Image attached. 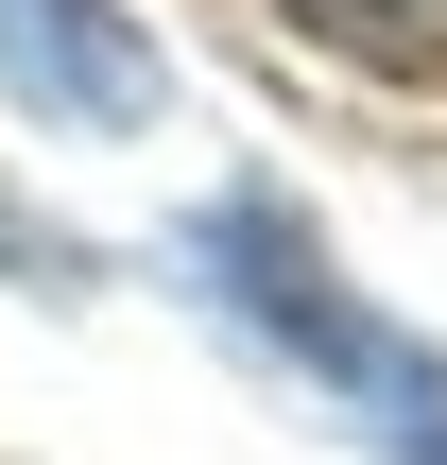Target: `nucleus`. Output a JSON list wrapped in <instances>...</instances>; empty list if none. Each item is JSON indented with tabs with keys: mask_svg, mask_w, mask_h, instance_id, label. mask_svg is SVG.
I'll return each mask as SVG.
<instances>
[{
	"mask_svg": "<svg viewBox=\"0 0 447 465\" xmlns=\"http://www.w3.org/2000/svg\"><path fill=\"white\" fill-rule=\"evenodd\" d=\"M0 104L69 121V138H155L172 121V52L121 0H0Z\"/></svg>",
	"mask_w": 447,
	"mask_h": 465,
	"instance_id": "1",
	"label": "nucleus"
},
{
	"mask_svg": "<svg viewBox=\"0 0 447 465\" xmlns=\"http://www.w3.org/2000/svg\"><path fill=\"white\" fill-rule=\"evenodd\" d=\"M362 414L396 431V465H447V362H431V345H413V328L379 345V380H362Z\"/></svg>",
	"mask_w": 447,
	"mask_h": 465,
	"instance_id": "2",
	"label": "nucleus"
},
{
	"mask_svg": "<svg viewBox=\"0 0 447 465\" xmlns=\"http://www.w3.org/2000/svg\"><path fill=\"white\" fill-rule=\"evenodd\" d=\"M293 35H327V52H413V35H447V0H276Z\"/></svg>",
	"mask_w": 447,
	"mask_h": 465,
	"instance_id": "3",
	"label": "nucleus"
},
{
	"mask_svg": "<svg viewBox=\"0 0 447 465\" xmlns=\"http://www.w3.org/2000/svg\"><path fill=\"white\" fill-rule=\"evenodd\" d=\"M0 276H34V293H86V276H103V242H69V224H34V207H0Z\"/></svg>",
	"mask_w": 447,
	"mask_h": 465,
	"instance_id": "4",
	"label": "nucleus"
}]
</instances>
